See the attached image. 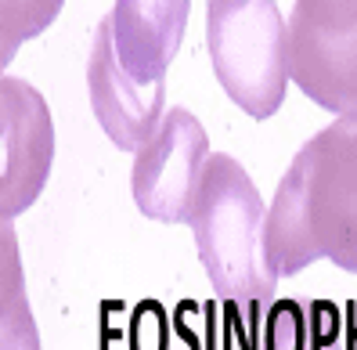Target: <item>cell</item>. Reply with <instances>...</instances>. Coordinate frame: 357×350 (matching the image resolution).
<instances>
[{"mask_svg":"<svg viewBox=\"0 0 357 350\" xmlns=\"http://www.w3.org/2000/svg\"><path fill=\"white\" fill-rule=\"evenodd\" d=\"M87 91H91V109H94L98 127L123 152L137 155L149 145V137L159 130V123L166 119L162 112L166 79L144 84L123 66L112 15H105L94 29V44L87 58Z\"/></svg>","mask_w":357,"mask_h":350,"instance_id":"cell-6","label":"cell"},{"mask_svg":"<svg viewBox=\"0 0 357 350\" xmlns=\"http://www.w3.org/2000/svg\"><path fill=\"white\" fill-rule=\"evenodd\" d=\"M192 0H116L112 26L119 58L137 79H166L184 40Z\"/></svg>","mask_w":357,"mask_h":350,"instance_id":"cell-8","label":"cell"},{"mask_svg":"<svg viewBox=\"0 0 357 350\" xmlns=\"http://www.w3.org/2000/svg\"><path fill=\"white\" fill-rule=\"evenodd\" d=\"M289 22L328 36H357V0H296Z\"/></svg>","mask_w":357,"mask_h":350,"instance_id":"cell-12","label":"cell"},{"mask_svg":"<svg viewBox=\"0 0 357 350\" xmlns=\"http://www.w3.org/2000/svg\"><path fill=\"white\" fill-rule=\"evenodd\" d=\"M267 206L235 155L213 152L192 206V235L213 293L238 318L264 321L278 278L264 260Z\"/></svg>","mask_w":357,"mask_h":350,"instance_id":"cell-2","label":"cell"},{"mask_svg":"<svg viewBox=\"0 0 357 350\" xmlns=\"http://www.w3.org/2000/svg\"><path fill=\"white\" fill-rule=\"evenodd\" d=\"M257 350H343L340 314L332 303L278 300L257 325Z\"/></svg>","mask_w":357,"mask_h":350,"instance_id":"cell-9","label":"cell"},{"mask_svg":"<svg viewBox=\"0 0 357 350\" xmlns=\"http://www.w3.org/2000/svg\"><path fill=\"white\" fill-rule=\"evenodd\" d=\"M66 0H0V66H11L26 40L44 33Z\"/></svg>","mask_w":357,"mask_h":350,"instance_id":"cell-11","label":"cell"},{"mask_svg":"<svg viewBox=\"0 0 357 350\" xmlns=\"http://www.w3.org/2000/svg\"><path fill=\"white\" fill-rule=\"evenodd\" d=\"M54 162L51 109L33 84L0 79V213L11 224L44 192Z\"/></svg>","mask_w":357,"mask_h":350,"instance_id":"cell-5","label":"cell"},{"mask_svg":"<svg viewBox=\"0 0 357 350\" xmlns=\"http://www.w3.org/2000/svg\"><path fill=\"white\" fill-rule=\"evenodd\" d=\"M4 350H40L36 325L22 289V267H18L11 224L4 220Z\"/></svg>","mask_w":357,"mask_h":350,"instance_id":"cell-10","label":"cell"},{"mask_svg":"<svg viewBox=\"0 0 357 350\" xmlns=\"http://www.w3.org/2000/svg\"><path fill=\"white\" fill-rule=\"evenodd\" d=\"M206 44L224 94L271 119L289 91V22L275 0H206Z\"/></svg>","mask_w":357,"mask_h":350,"instance_id":"cell-3","label":"cell"},{"mask_svg":"<svg viewBox=\"0 0 357 350\" xmlns=\"http://www.w3.org/2000/svg\"><path fill=\"white\" fill-rule=\"evenodd\" d=\"M209 155V137L195 112L170 109L149 145L134 155L130 192L137 210L162 224H188Z\"/></svg>","mask_w":357,"mask_h":350,"instance_id":"cell-4","label":"cell"},{"mask_svg":"<svg viewBox=\"0 0 357 350\" xmlns=\"http://www.w3.org/2000/svg\"><path fill=\"white\" fill-rule=\"evenodd\" d=\"M289 76L314 105L357 119V36H328L289 22Z\"/></svg>","mask_w":357,"mask_h":350,"instance_id":"cell-7","label":"cell"},{"mask_svg":"<svg viewBox=\"0 0 357 350\" xmlns=\"http://www.w3.org/2000/svg\"><path fill=\"white\" fill-rule=\"evenodd\" d=\"M275 278L328 260L357 275V119H335L292 155L264 220Z\"/></svg>","mask_w":357,"mask_h":350,"instance_id":"cell-1","label":"cell"}]
</instances>
